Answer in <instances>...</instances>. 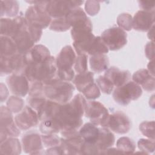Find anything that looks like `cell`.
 Returning <instances> with one entry per match:
<instances>
[{"label":"cell","mask_w":155,"mask_h":155,"mask_svg":"<svg viewBox=\"0 0 155 155\" xmlns=\"http://www.w3.org/2000/svg\"><path fill=\"white\" fill-rule=\"evenodd\" d=\"M87 101L81 94H77L69 102L59 104L53 117L58 123L61 132L78 131L82 126V117L85 113Z\"/></svg>","instance_id":"1"},{"label":"cell","mask_w":155,"mask_h":155,"mask_svg":"<svg viewBox=\"0 0 155 155\" xmlns=\"http://www.w3.org/2000/svg\"><path fill=\"white\" fill-rule=\"evenodd\" d=\"M57 72L56 58L51 56L42 62L27 64L22 74L30 82L37 81L45 84L58 78Z\"/></svg>","instance_id":"2"},{"label":"cell","mask_w":155,"mask_h":155,"mask_svg":"<svg viewBox=\"0 0 155 155\" xmlns=\"http://www.w3.org/2000/svg\"><path fill=\"white\" fill-rule=\"evenodd\" d=\"M74 86L73 84L58 78L44 84V94L48 99L59 104L69 102L73 96Z\"/></svg>","instance_id":"3"},{"label":"cell","mask_w":155,"mask_h":155,"mask_svg":"<svg viewBox=\"0 0 155 155\" xmlns=\"http://www.w3.org/2000/svg\"><path fill=\"white\" fill-rule=\"evenodd\" d=\"M33 5L30 6L25 12V19L27 25L39 29H44L50 25L51 18L45 10L47 1H27Z\"/></svg>","instance_id":"4"},{"label":"cell","mask_w":155,"mask_h":155,"mask_svg":"<svg viewBox=\"0 0 155 155\" xmlns=\"http://www.w3.org/2000/svg\"><path fill=\"white\" fill-rule=\"evenodd\" d=\"M142 94V90L140 86L134 81H129L114 90L113 97L114 101L119 105L126 106L130 102L139 98Z\"/></svg>","instance_id":"5"},{"label":"cell","mask_w":155,"mask_h":155,"mask_svg":"<svg viewBox=\"0 0 155 155\" xmlns=\"http://www.w3.org/2000/svg\"><path fill=\"white\" fill-rule=\"evenodd\" d=\"M108 50H118L127 43V33L119 27H112L104 30L101 36Z\"/></svg>","instance_id":"6"},{"label":"cell","mask_w":155,"mask_h":155,"mask_svg":"<svg viewBox=\"0 0 155 155\" xmlns=\"http://www.w3.org/2000/svg\"><path fill=\"white\" fill-rule=\"evenodd\" d=\"M84 114L86 117L90 119L92 124L106 127L109 113L108 110L101 102L95 101L87 102Z\"/></svg>","instance_id":"7"},{"label":"cell","mask_w":155,"mask_h":155,"mask_svg":"<svg viewBox=\"0 0 155 155\" xmlns=\"http://www.w3.org/2000/svg\"><path fill=\"white\" fill-rule=\"evenodd\" d=\"M83 2V1H47L45 10L54 19L64 18L73 8L79 7Z\"/></svg>","instance_id":"8"},{"label":"cell","mask_w":155,"mask_h":155,"mask_svg":"<svg viewBox=\"0 0 155 155\" xmlns=\"http://www.w3.org/2000/svg\"><path fill=\"white\" fill-rule=\"evenodd\" d=\"M20 134L18 127L13 121L12 111L5 106L1 107V143L7 138L18 137Z\"/></svg>","instance_id":"9"},{"label":"cell","mask_w":155,"mask_h":155,"mask_svg":"<svg viewBox=\"0 0 155 155\" xmlns=\"http://www.w3.org/2000/svg\"><path fill=\"white\" fill-rule=\"evenodd\" d=\"M61 146L64 154H81V148L84 142V139L78 131L61 132Z\"/></svg>","instance_id":"10"},{"label":"cell","mask_w":155,"mask_h":155,"mask_svg":"<svg viewBox=\"0 0 155 155\" xmlns=\"http://www.w3.org/2000/svg\"><path fill=\"white\" fill-rule=\"evenodd\" d=\"M26 62L24 54L17 53L10 56H1V74H22Z\"/></svg>","instance_id":"11"},{"label":"cell","mask_w":155,"mask_h":155,"mask_svg":"<svg viewBox=\"0 0 155 155\" xmlns=\"http://www.w3.org/2000/svg\"><path fill=\"white\" fill-rule=\"evenodd\" d=\"M131 127V124L128 117L122 111H116L109 114L106 128L117 134H125Z\"/></svg>","instance_id":"12"},{"label":"cell","mask_w":155,"mask_h":155,"mask_svg":"<svg viewBox=\"0 0 155 155\" xmlns=\"http://www.w3.org/2000/svg\"><path fill=\"white\" fill-rule=\"evenodd\" d=\"M12 38L16 45L18 53L22 54L28 52L33 48L36 43L28 29L27 23H25Z\"/></svg>","instance_id":"13"},{"label":"cell","mask_w":155,"mask_h":155,"mask_svg":"<svg viewBox=\"0 0 155 155\" xmlns=\"http://www.w3.org/2000/svg\"><path fill=\"white\" fill-rule=\"evenodd\" d=\"M7 84L10 91L19 97L28 93L29 81L23 74L12 73L7 78Z\"/></svg>","instance_id":"14"},{"label":"cell","mask_w":155,"mask_h":155,"mask_svg":"<svg viewBox=\"0 0 155 155\" xmlns=\"http://www.w3.org/2000/svg\"><path fill=\"white\" fill-rule=\"evenodd\" d=\"M39 120L36 111L30 106L24 107L21 112L15 117V122L18 128L24 130L36 126Z\"/></svg>","instance_id":"15"},{"label":"cell","mask_w":155,"mask_h":155,"mask_svg":"<svg viewBox=\"0 0 155 155\" xmlns=\"http://www.w3.org/2000/svg\"><path fill=\"white\" fill-rule=\"evenodd\" d=\"M76 56L74 50L70 45L64 47L56 58L58 71L73 70Z\"/></svg>","instance_id":"16"},{"label":"cell","mask_w":155,"mask_h":155,"mask_svg":"<svg viewBox=\"0 0 155 155\" xmlns=\"http://www.w3.org/2000/svg\"><path fill=\"white\" fill-rule=\"evenodd\" d=\"M154 23V11H137L133 18V28L137 31H148Z\"/></svg>","instance_id":"17"},{"label":"cell","mask_w":155,"mask_h":155,"mask_svg":"<svg viewBox=\"0 0 155 155\" xmlns=\"http://www.w3.org/2000/svg\"><path fill=\"white\" fill-rule=\"evenodd\" d=\"M25 23V17L22 15L13 19L1 18V36L12 38Z\"/></svg>","instance_id":"18"},{"label":"cell","mask_w":155,"mask_h":155,"mask_svg":"<svg viewBox=\"0 0 155 155\" xmlns=\"http://www.w3.org/2000/svg\"><path fill=\"white\" fill-rule=\"evenodd\" d=\"M42 143L41 136L35 132L28 133L22 138L23 150L28 154H40L42 149Z\"/></svg>","instance_id":"19"},{"label":"cell","mask_w":155,"mask_h":155,"mask_svg":"<svg viewBox=\"0 0 155 155\" xmlns=\"http://www.w3.org/2000/svg\"><path fill=\"white\" fill-rule=\"evenodd\" d=\"M51 56L48 49L43 45H35L28 52L24 54L26 64H39L44 62Z\"/></svg>","instance_id":"20"},{"label":"cell","mask_w":155,"mask_h":155,"mask_svg":"<svg viewBox=\"0 0 155 155\" xmlns=\"http://www.w3.org/2000/svg\"><path fill=\"white\" fill-rule=\"evenodd\" d=\"M114 85L120 87L129 81L131 74L128 70H120L116 67H111L105 71L104 74Z\"/></svg>","instance_id":"21"},{"label":"cell","mask_w":155,"mask_h":155,"mask_svg":"<svg viewBox=\"0 0 155 155\" xmlns=\"http://www.w3.org/2000/svg\"><path fill=\"white\" fill-rule=\"evenodd\" d=\"M133 81L141 86L147 91L154 90V76H153L147 69H140L132 76Z\"/></svg>","instance_id":"22"},{"label":"cell","mask_w":155,"mask_h":155,"mask_svg":"<svg viewBox=\"0 0 155 155\" xmlns=\"http://www.w3.org/2000/svg\"><path fill=\"white\" fill-rule=\"evenodd\" d=\"M65 19L68 24L71 27H74L82 25L92 24L90 19L86 13L81 7L73 8L65 16Z\"/></svg>","instance_id":"23"},{"label":"cell","mask_w":155,"mask_h":155,"mask_svg":"<svg viewBox=\"0 0 155 155\" xmlns=\"http://www.w3.org/2000/svg\"><path fill=\"white\" fill-rule=\"evenodd\" d=\"M115 141V137L113 133L106 127L99 128V136L95 145L100 150V154L105 150L111 147Z\"/></svg>","instance_id":"24"},{"label":"cell","mask_w":155,"mask_h":155,"mask_svg":"<svg viewBox=\"0 0 155 155\" xmlns=\"http://www.w3.org/2000/svg\"><path fill=\"white\" fill-rule=\"evenodd\" d=\"M79 133L84 142L95 144L99 136V127L91 122H88L82 126Z\"/></svg>","instance_id":"25"},{"label":"cell","mask_w":155,"mask_h":155,"mask_svg":"<svg viewBox=\"0 0 155 155\" xmlns=\"http://www.w3.org/2000/svg\"><path fill=\"white\" fill-rule=\"evenodd\" d=\"M59 106V104L50 99H47L43 105L37 111L39 119L42 121L45 119L53 118L55 116Z\"/></svg>","instance_id":"26"},{"label":"cell","mask_w":155,"mask_h":155,"mask_svg":"<svg viewBox=\"0 0 155 155\" xmlns=\"http://www.w3.org/2000/svg\"><path fill=\"white\" fill-rule=\"evenodd\" d=\"M90 65L93 71L100 73L108 69L109 60L105 54L91 55L90 58Z\"/></svg>","instance_id":"27"},{"label":"cell","mask_w":155,"mask_h":155,"mask_svg":"<svg viewBox=\"0 0 155 155\" xmlns=\"http://www.w3.org/2000/svg\"><path fill=\"white\" fill-rule=\"evenodd\" d=\"M93 78L94 74L91 71H87L84 73H78L72 80L73 84L79 91L82 92L85 88L94 83Z\"/></svg>","instance_id":"28"},{"label":"cell","mask_w":155,"mask_h":155,"mask_svg":"<svg viewBox=\"0 0 155 155\" xmlns=\"http://www.w3.org/2000/svg\"><path fill=\"white\" fill-rule=\"evenodd\" d=\"M21 152V143L18 139L8 137L1 143L0 153L7 154H19Z\"/></svg>","instance_id":"29"},{"label":"cell","mask_w":155,"mask_h":155,"mask_svg":"<svg viewBox=\"0 0 155 155\" xmlns=\"http://www.w3.org/2000/svg\"><path fill=\"white\" fill-rule=\"evenodd\" d=\"M1 56H10L18 53L16 45L12 38L1 36Z\"/></svg>","instance_id":"30"},{"label":"cell","mask_w":155,"mask_h":155,"mask_svg":"<svg viewBox=\"0 0 155 155\" xmlns=\"http://www.w3.org/2000/svg\"><path fill=\"white\" fill-rule=\"evenodd\" d=\"M19 12V4L16 1H1V16L15 17Z\"/></svg>","instance_id":"31"},{"label":"cell","mask_w":155,"mask_h":155,"mask_svg":"<svg viewBox=\"0 0 155 155\" xmlns=\"http://www.w3.org/2000/svg\"><path fill=\"white\" fill-rule=\"evenodd\" d=\"M39 130L44 134H56L61 132V128L58 123L53 118L42 120Z\"/></svg>","instance_id":"32"},{"label":"cell","mask_w":155,"mask_h":155,"mask_svg":"<svg viewBox=\"0 0 155 155\" xmlns=\"http://www.w3.org/2000/svg\"><path fill=\"white\" fill-rule=\"evenodd\" d=\"M116 148L122 154H132L135 151L136 145L130 138L128 137H122L117 140Z\"/></svg>","instance_id":"33"},{"label":"cell","mask_w":155,"mask_h":155,"mask_svg":"<svg viewBox=\"0 0 155 155\" xmlns=\"http://www.w3.org/2000/svg\"><path fill=\"white\" fill-rule=\"evenodd\" d=\"M109 50L105 45L101 36H96L93 44L87 53L89 55L105 54L108 52Z\"/></svg>","instance_id":"34"},{"label":"cell","mask_w":155,"mask_h":155,"mask_svg":"<svg viewBox=\"0 0 155 155\" xmlns=\"http://www.w3.org/2000/svg\"><path fill=\"white\" fill-rule=\"evenodd\" d=\"M24 102L22 99L18 96H10L7 102V107L12 113H18L24 108Z\"/></svg>","instance_id":"35"},{"label":"cell","mask_w":155,"mask_h":155,"mask_svg":"<svg viewBox=\"0 0 155 155\" xmlns=\"http://www.w3.org/2000/svg\"><path fill=\"white\" fill-rule=\"evenodd\" d=\"M117 24L124 31H130L133 28V18L128 13L120 14L117 18Z\"/></svg>","instance_id":"36"},{"label":"cell","mask_w":155,"mask_h":155,"mask_svg":"<svg viewBox=\"0 0 155 155\" xmlns=\"http://www.w3.org/2000/svg\"><path fill=\"white\" fill-rule=\"evenodd\" d=\"M96 82L100 91L105 94H111L114 89V85L104 75L99 76L96 79Z\"/></svg>","instance_id":"37"},{"label":"cell","mask_w":155,"mask_h":155,"mask_svg":"<svg viewBox=\"0 0 155 155\" xmlns=\"http://www.w3.org/2000/svg\"><path fill=\"white\" fill-rule=\"evenodd\" d=\"M70 27H71L66 21L65 17L54 19L53 21H51L49 26V28L51 30L59 32L65 31L70 29Z\"/></svg>","instance_id":"38"},{"label":"cell","mask_w":155,"mask_h":155,"mask_svg":"<svg viewBox=\"0 0 155 155\" xmlns=\"http://www.w3.org/2000/svg\"><path fill=\"white\" fill-rule=\"evenodd\" d=\"M139 130L145 136L154 140V122L144 121L139 125Z\"/></svg>","instance_id":"39"},{"label":"cell","mask_w":155,"mask_h":155,"mask_svg":"<svg viewBox=\"0 0 155 155\" xmlns=\"http://www.w3.org/2000/svg\"><path fill=\"white\" fill-rule=\"evenodd\" d=\"M87 58L88 56L85 54L78 55L73 66L74 70L76 73H81L87 71Z\"/></svg>","instance_id":"40"},{"label":"cell","mask_w":155,"mask_h":155,"mask_svg":"<svg viewBox=\"0 0 155 155\" xmlns=\"http://www.w3.org/2000/svg\"><path fill=\"white\" fill-rule=\"evenodd\" d=\"M139 150L145 154L153 153L154 151V141L152 139H140L137 142Z\"/></svg>","instance_id":"41"},{"label":"cell","mask_w":155,"mask_h":155,"mask_svg":"<svg viewBox=\"0 0 155 155\" xmlns=\"http://www.w3.org/2000/svg\"><path fill=\"white\" fill-rule=\"evenodd\" d=\"M81 93L87 99H96L101 96L100 90L94 82L85 88Z\"/></svg>","instance_id":"42"},{"label":"cell","mask_w":155,"mask_h":155,"mask_svg":"<svg viewBox=\"0 0 155 155\" xmlns=\"http://www.w3.org/2000/svg\"><path fill=\"white\" fill-rule=\"evenodd\" d=\"M42 143L45 147H53L60 145L61 138L54 134H43L41 136Z\"/></svg>","instance_id":"43"},{"label":"cell","mask_w":155,"mask_h":155,"mask_svg":"<svg viewBox=\"0 0 155 155\" xmlns=\"http://www.w3.org/2000/svg\"><path fill=\"white\" fill-rule=\"evenodd\" d=\"M44 94V84L40 81H33L31 82L28 90V97L42 96Z\"/></svg>","instance_id":"44"},{"label":"cell","mask_w":155,"mask_h":155,"mask_svg":"<svg viewBox=\"0 0 155 155\" xmlns=\"http://www.w3.org/2000/svg\"><path fill=\"white\" fill-rule=\"evenodd\" d=\"M85 9L87 14L90 16H94L99 11V2L97 1H87L85 2Z\"/></svg>","instance_id":"45"},{"label":"cell","mask_w":155,"mask_h":155,"mask_svg":"<svg viewBox=\"0 0 155 155\" xmlns=\"http://www.w3.org/2000/svg\"><path fill=\"white\" fill-rule=\"evenodd\" d=\"M81 154H100V150L95 144L84 142L81 148Z\"/></svg>","instance_id":"46"},{"label":"cell","mask_w":155,"mask_h":155,"mask_svg":"<svg viewBox=\"0 0 155 155\" xmlns=\"http://www.w3.org/2000/svg\"><path fill=\"white\" fill-rule=\"evenodd\" d=\"M139 7L142 10L147 12H154L155 7V1H139Z\"/></svg>","instance_id":"47"},{"label":"cell","mask_w":155,"mask_h":155,"mask_svg":"<svg viewBox=\"0 0 155 155\" xmlns=\"http://www.w3.org/2000/svg\"><path fill=\"white\" fill-rule=\"evenodd\" d=\"M154 41L148 42L145 47V53L146 57L150 61L154 60Z\"/></svg>","instance_id":"48"},{"label":"cell","mask_w":155,"mask_h":155,"mask_svg":"<svg viewBox=\"0 0 155 155\" xmlns=\"http://www.w3.org/2000/svg\"><path fill=\"white\" fill-rule=\"evenodd\" d=\"M46 154H64L62 147L60 145L48 148V150H46Z\"/></svg>","instance_id":"49"},{"label":"cell","mask_w":155,"mask_h":155,"mask_svg":"<svg viewBox=\"0 0 155 155\" xmlns=\"http://www.w3.org/2000/svg\"><path fill=\"white\" fill-rule=\"evenodd\" d=\"M122 154L117 148H108L101 153V154Z\"/></svg>","instance_id":"50"},{"label":"cell","mask_w":155,"mask_h":155,"mask_svg":"<svg viewBox=\"0 0 155 155\" xmlns=\"http://www.w3.org/2000/svg\"><path fill=\"white\" fill-rule=\"evenodd\" d=\"M148 71L153 75L154 76V60L150 61V62L148 64Z\"/></svg>","instance_id":"51"},{"label":"cell","mask_w":155,"mask_h":155,"mask_svg":"<svg viewBox=\"0 0 155 155\" xmlns=\"http://www.w3.org/2000/svg\"><path fill=\"white\" fill-rule=\"evenodd\" d=\"M148 31H149L148 33V37L150 39H151L152 41H153V40H154V28L153 29L152 32H151L150 30Z\"/></svg>","instance_id":"52"}]
</instances>
